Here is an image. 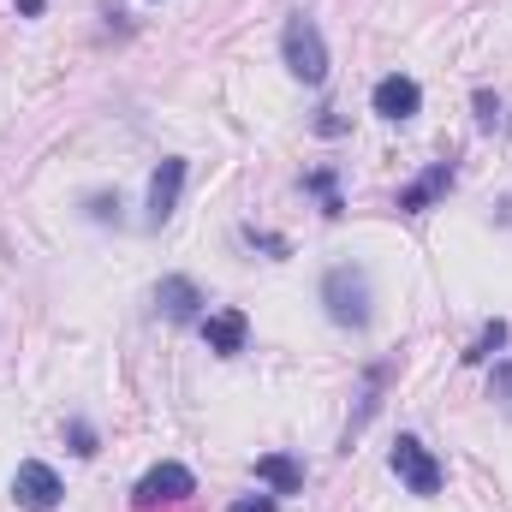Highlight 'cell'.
<instances>
[{"label":"cell","instance_id":"ac0fdd59","mask_svg":"<svg viewBox=\"0 0 512 512\" xmlns=\"http://www.w3.org/2000/svg\"><path fill=\"white\" fill-rule=\"evenodd\" d=\"M489 399L512 405V358H495V370H489Z\"/></svg>","mask_w":512,"mask_h":512},{"label":"cell","instance_id":"e0dca14e","mask_svg":"<svg viewBox=\"0 0 512 512\" xmlns=\"http://www.w3.org/2000/svg\"><path fill=\"white\" fill-rule=\"evenodd\" d=\"M66 441H72V453H78V459H96V429H90L84 417H72V423H66Z\"/></svg>","mask_w":512,"mask_h":512},{"label":"cell","instance_id":"d6986e66","mask_svg":"<svg viewBox=\"0 0 512 512\" xmlns=\"http://www.w3.org/2000/svg\"><path fill=\"white\" fill-rule=\"evenodd\" d=\"M245 245H251V251H268V256H292V245H286L280 233H262V227H245Z\"/></svg>","mask_w":512,"mask_h":512},{"label":"cell","instance_id":"8992f818","mask_svg":"<svg viewBox=\"0 0 512 512\" xmlns=\"http://www.w3.org/2000/svg\"><path fill=\"white\" fill-rule=\"evenodd\" d=\"M12 501H18V512H54L60 501H66V483H60L54 465L24 459V465L12 471Z\"/></svg>","mask_w":512,"mask_h":512},{"label":"cell","instance_id":"6da1fadb","mask_svg":"<svg viewBox=\"0 0 512 512\" xmlns=\"http://www.w3.org/2000/svg\"><path fill=\"white\" fill-rule=\"evenodd\" d=\"M322 310H328L334 328L364 334V328L376 322V286H370V268H364V262H334V268L322 274Z\"/></svg>","mask_w":512,"mask_h":512},{"label":"cell","instance_id":"603a6c76","mask_svg":"<svg viewBox=\"0 0 512 512\" xmlns=\"http://www.w3.org/2000/svg\"><path fill=\"white\" fill-rule=\"evenodd\" d=\"M501 126H507V131H512V114H507V120H501Z\"/></svg>","mask_w":512,"mask_h":512},{"label":"cell","instance_id":"9c48e42d","mask_svg":"<svg viewBox=\"0 0 512 512\" xmlns=\"http://www.w3.org/2000/svg\"><path fill=\"white\" fill-rule=\"evenodd\" d=\"M447 191H453V161H429V167L399 191V203H393V209H399V215H423V209H435Z\"/></svg>","mask_w":512,"mask_h":512},{"label":"cell","instance_id":"52a82bcc","mask_svg":"<svg viewBox=\"0 0 512 512\" xmlns=\"http://www.w3.org/2000/svg\"><path fill=\"white\" fill-rule=\"evenodd\" d=\"M185 173H191V161L185 155H161V167L149 173V227L161 233L167 221H173V209H179V197H185Z\"/></svg>","mask_w":512,"mask_h":512},{"label":"cell","instance_id":"ffe728a7","mask_svg":"<svg viewBox=\"0 0 512 512\" xmlns=\"http://www.w3.org/2000/svg\"><path fill=\"white\" fill-rule=\"evenodd\" d=\"M227 512H280V495H239Z\"/></svg>","mask_w":512,"mask_h":512},{"label":"cell","instance_id":"44dd1931","mask_svg":"<svg viewBox=\"0 0 512 512\" xmlns=\"http://www.w3.org/2000/svg\"><path fill=\"white\" fill-rule=\"evenodd\" d=\"M316 131H322V137H340V131H346V120H340V114H322V120H316Z\"/></svg>","mask_w":512,"mask_h":512},{"label":"cell","instance_id":"9a60e30c","mask_svg":"<svg viewBox=\"0 0 512 512\" xmlns=\"http://www.w3.org/2000/svg\"><path fill=\"white\" fill-rule=\"evenodd\" d=\"M471 108H477V126H483V131H495L501 120H507V108H501V96H495V90H477V96H471Z\"/></svg>","mask_w":512,"mask_h":512},{"label":"cell","instance_id":"8fae6325","mask_svg":"<svg viewBox=\"0 0 512 512\" xmlns=\"http://www.w3.org/2000/svg\"><path fill=\"white\" fill-rule=\"evenodd\" d=\"M155 304H161V316L167 322H203V286L197 280H185V274H167L161 286H155Z\"/></svg>","mask_w":512,"mask_h":512},{"label":"cell","instance_id":"277c9868","mask_svg":"<svg viewBox=\"0 0 512 512\" xmlns=\"http://www.w3.org/2000/svg\"><path fill=\"white\" fill-rule=\"evenodd\" d=\"M393 382H399V352H382V358H370V364H364V382H358V405H352V417H346V435H340L346 447H352V441H358V435L370 429V417L382 411V399H387V387H393Z\"/></svg>","mask_w":512,"mask_h":512},{"label":"cell","instance_id":"ba28073f","mask_svg":"<svg viewBox=\"0 0 512 512\" xmlns=\"http://www.w3.org/2000/svg\"><path fill=\"white\" fill-rule=\"evenodd\" d=\"M370 108H376L382 120H393V126H405V120L423 114V90H417V78L387 72V78H376V90H370Z\"/></svg>","mask_w":512,"mask_h":512},{"label":"cell","instance_id":"4fadbf2b","mask_svg":"<svg viewBox=\"0 0 512 512\" xmlns=\"http://www.w3.org/2000/svg\"><path fill=\"white\" fill-rule=\"evenodd\" d=\"M507 322H501V316H495V322H483V334H477V340H471V352H465V364H495V358H501V346H507Z\"/></svg>","mask_w":512,"mask_h":512},{"label":"cell","instance_id":"5bb4252c","mask_svg":"<svg viewBox=\"0 0 512 512\" xmlns=\"http://www.w3.org/2000/svg\"><path fill=\"white\" fill-rule=\"evenodd\" d=\"M304 191H316V197H322V215H328V221H340V215H346V203H340V191H334V167L304 173Z\"/></svg>","mask_w":512,"mask_h":512},{"label":"cell","instance_id":"7c38bea8","mask_svg":"<svg viewBox=\"0 0 512 512\" xmlns=\"http://www.w3.org/2000/svg\"><path fill=\"white\" fill-rule=\"evenodd\" d=\"M256 483H262L268 495H304V465H298L292 453H262V459H256Z\"/></svg>","mask_w":512,"mask_h":512},{"label":"cell","instance_id":"7a4b0ae2","mask_svg":"<svg viewBox=\"0 0 512 512\" xmlns=\"http://www.w3.org/2000/svg\"><path fill=\"white\" fill-rule=\"evenodd\" d=\"M280 60L286 72L304 84V90H322L328 84V42H322V24L310 12H292L286 30H280Z\"/></svg>","mask_w":512,"mask_h":512},{"label":"cell","instance_id":"2e32d148","mask_svg":"<svg viewBox=\"0 0 512 512\" xmlns=\"http://www.w3.org/2000/svg\"><path fill=\"white\" fill-rule=\"evenodd\" d=\"M84 215H90L96 227H108V221L120 227V197H108V191H96V197H84Z\"/></svg>","mask_w":512,"mask_h":512},{"label":"cell","instance_id":"7402d4cb","mask_svg":"<svg viewBox=\"0 0 512 512\" xmlns=\"http://www.w3.org/2000/svg\"><path fill=\"white\" fill-rule=\"evenodd\" d=\"M42 6H48V0H18V12H24V18H36Z\"/></svg>","mask_w":512,"mask_h":512},{"label":"cell","instance_id":"5b68a950","mask_svg":"<svg viewBox=\"0 0 512 512\" xmlns=\"http://www.w3.org/2000/svg\"><path fill=\"white\" fill-rule=\"evenodd\" d=\"M197 495V477H191V465H179V459H161V465H149L143 477H137V489H131V507H173V501H191Z\"/></svg>","mask_w":512,"mask_h":512},{"label":"cell","instance_id":"3957f363","mask_svg":"<svg viewBox=\"0 0 512 512\" xmlns=\"http://www.w3.org/2000/svg\"><path fill=\"white\" fill-rule=\"evenodd\" d=\"M387 465H393V477L417 495V501H429V495H441V483H447V471H441V459L417 441V435H399L393 441V453H387Z\"/></svg>","mask_w":512,"mask_h":512},{"label":"cell","instance_id":"30bf717a","mask_svg":"<svg viewBox=\"0 0 512 512\" xmlns=\"http://www.w3.org/2000/svg\"><path fill=\"white\" fill-rule=\"evenodd\" d=\"M197 328H203V340H209L215 358H239L245 340H251V316H245V310H209Z\"/></svg>","mask_w":512,"mask_h":512}]
</instances>
